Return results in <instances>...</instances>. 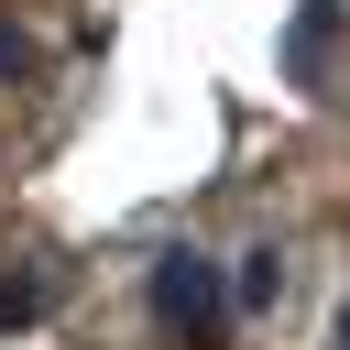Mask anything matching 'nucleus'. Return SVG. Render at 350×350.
<instances>
[{
  "instance_id": "7ed1b4c3",
  "label": "nucleus",
  "mask_w": 350,
  "mask_h": 350,
  "mask_svg": "<svg viewBox=\"0 0 350 350\" xmlns=\"http://www.w3.org/2000/svg\"><path fill=\"white\" fill-rule=\"evenodd\" d=\"M273 295H284V262H273V252H241V273H230V317H241V306H273Z\"/></svg>"
},
{
  "instance_id": "f03ea898",
  "label": "nucleus",
  "mask_w": 350,
  "mask_h": 350,
  "mask_svg": "<svg viewBox=\"0 0 350 350\" xmlns=\"http://www.w3.org/2000/svg\"><path fill=\"white\" fill-rule=\"evenodd\" d=\"M339 33H350V0H295V22H284V88H328V66H339Z\"/></svg>"
},
{
  "instance_id": "f257e3e1",
  "label": "nucleus",
  "mask_w": 350,
  "mask_h": 350,
  "mask_svg": "<svg viewBox=\"0 0 350 350\" xmlns=\"http://www.w3.org/2000/svg\"><path fill=\"white\" fill-rule=\"evenodd\" d=\"M153 328H164L175 350H219V339H230V273H219L208 252L164 241V252H153Z\"/></svg>"
},
{
  "instance_id": "39448f33",
  "label": "nucleus",
  "mask_w": 350,
  "mask_h": 350,
  "mask_svg": "<svg viewBox=\"0 0 350 350\" xmlns=\"http://www.w3.org/2000/svg\"><path fill=\"white\" fill-rule=\"evenodd\" d=\"M339 350H350V306H339Z\"/></svg>"
},
{
  "instance_id": "20e7f679",
  "label": "nucleus",
  "mask_w": 350,
  "mask_h": 350,
  "mask_svg": "<svg viewBox=\"0 0 350 350\" xmlns=\"http://www.w3.org/2000/svg\"><path fill=\"white\" fill-rule=\"evenodd\" d=\"M22 66H33V44H22L11 22H0V77H22Z\"/></svg>"
}]
</instances>
